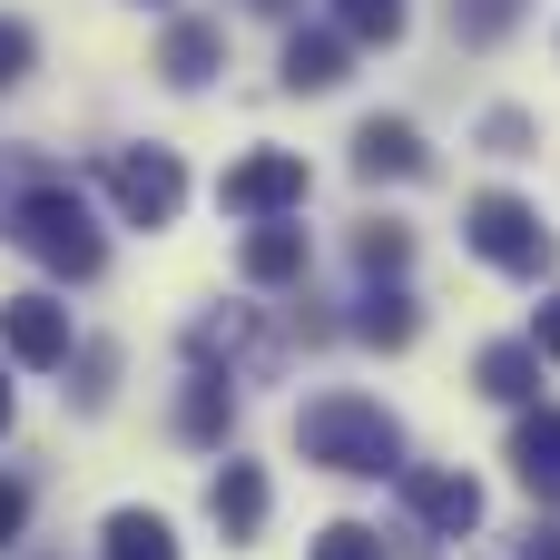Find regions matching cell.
<instances>
[{
	"label": "cell",
	"instance_id": "6da1fadb",
	"mask_svg": "<svg viewBox=\"0 0 560 560\" xmlns=\"http://www.w3.org/2000/svg\"><path fill=\"white\" fill-rule=\"evenodd\" d=\"M295 453L305 463H325V472H354V482H404V433H394V413L384 404H364V394H315L305 413H295Z\"/></svg>",
	"mask_w": 560,
	"mask_h": 560
},
{
	"label": "cell",
	"instance_id": "7a4b0ae2",
	"mask_svg": "<svg viewBox=\"0 0 560 560\" xmlns=\"http://www.w3.org/2000/svg\"><path fill=\"white\" fill-rule=\"evenodd\" d=\"M0 236H10L20 256H39L49 276H98V266H108V246H98L79 187H59V177H30V187L0 207Z\"/></svg>",
	"mask_w": 560,
	"mask_h": 560
},
{
	"label": "cell",
	"instance_id": "3957f363",
	"mask_svg": "<svg viewBox=\"0 0 560 560\" xmlns=\"http://www.w3.org/2000/svg\"><path fill=\"white\" fill-rule=\"evenodd\" d=\"M463 236H472V256L482 266H502V276H541L560 246H551V226H541V207H522V197H472L463 207Z\"/></svg>",
	"mask_w": 560,
	"mask_h": 560
},
{
	"label": "cell",
	"instance_id": "277c9868",
	"mask_svg": "<svg viewBox=\"0 0 560 560\" xmlns=\"http://www.w3.org/2000/svg\"><path fill=\"white\" fill-rule=\"evenodd\" d=\"M98 177H108V197H118L128 226H167V217L187 207V167H177V148H118Z\"/></svg>",
	"mask_w": 560,
	"mask_h": 560
},
{
	"label": "cell",
	"instance_id": "5b68a950",
	"mask_svg": "<svg viewBox=\"0 0 560 560\" xmlns=\"http://www.w3.org/2000/svg\"><path fill=\"white\" fill-rule=\"evenodd\" d=\"M305 187H315V177H305L295 148H256V158H236V167L217 177V207L266 226V217H285V207H305Z\"/></svg>",
	"mask_w": 560,
	"mask_h": 560
},
{
	"label": "cell",
	"instance_id": "8992f818",
	"mask_svg": "<svg viewBox=\"0 0 560 560\" xmlns=\"http://www.w3.org/2000/svg\"><path fill=\"white\" fill-rule=\"evenodd\" d=\"M0 345H10V364L59 374V364H69V305H59V295H10V305H0Z\"/></svg>",
	"mask_w": 560,
	"mask_h": 560
},
{
	"label": "cell",
	"instance_id": "52a82bcc",
	"mask_svg": "<svg viewBox=\"0 0 560 560\" xmlns=\"http://www.w3.org/2000/svg\"><path fill=\"white\" fill-rule=\"evenodd\" d=\"M187 354H197V374H266V325L246 315V305H226V315H197L187 325Z\"/></svg>",
	"mask_w": 560,
	"mask_h": 560
},
{
	"label": "cell",
	"instance_id": "ba28073f",
	"mask_svg": "<svg viewBox=\"0 0 560 560\" xmlns=\"http://www.w3.org/2000/svg\"><path fill=\"white\" fill-rule=\"evenodd\" d=\"M404 502H413V522L443 532V541H463V532L482 522V482H472V472H413V463H404Z\"/></svg>",
	"mask_w": 560,
	"mask_h": 560
},
{
	"label": "cell",
	"instance_id": "9c48e42d",
	"mask_svg": "<svg viewBox=\"0 0 560 560\" xmlns=\"http://www.w3.org/2000/svg\"><path fill=\"white\" fill-rule=\"evenodd\" d=\"M433 148L413 138V118H364L354 128V177H423Z\"/></svg>",
	"mask_w": 560,
	"mask_h": 560
},
{
	"label": "cell",
	"instance_id": "30bf717a",
	"mask_svg": "<svg viewBox=\"0 0 560 560\" xmlns=\"http://www.w3.org/2000/svg\"><path fill=\"white\" fill-rule=\"evenodd\" d=\"M305 226L295 217H266V226H246V246H236V266H246V285H295L305 276Z\"/></svg>",
	"mask_w": 560,
	"mask_h": 560
},
{
	"label": "cell",
	"instance_id": "8fae6325",
	"mask_svg": "<svg viewBox=\"0 0 560 560\" xmlns=\"http://www.w3.org/2000/svg\"><path fill=\"white\" fill-rule=\"evenodd\" d=\"M512 472H522L532 502H560V404H541V413L512 423Z\"/></svg>",
	"mask_w": 560,
	"mask_h": 560
},
{
	"label": "cell",
	"instance_id": "7c38bea8",
	"mask_svg": "<svg viewBox=\"0 0 560 560\" xmlns=\"http://www.w3.org/2000/svg\"><path fill=\"white\" fill-rule=\"evenodd\" d=\"M217 59H226V30H217V20H177V30L158 39V79H167V89H207Z\"/></svg>",
	"mask_w": 560,
	"mask_h": 560
},
{
	"label": "cell",
	"instance_id": "4fadbf2b",
	"mask_svg": "<svg viewBox=\"0 0 560 560\" xmlns=\"http://www.w3.org/2000/svg\"><path fill=\"white\" fill-rule=\"evenodd\" d=\"M207 522H217L226 541H256V532H266V472H256V463H226V472L207 482Z\"/></svg>",
	"mask_w": 560,
	"mask_h": 560
},
{
	"label": "cell",
	"instance_id": "5bb4252c",
	"mask_svg": "<svg viewBox=\"0 0 560 560\" xmlns=\"http://www.w3.org/2000/svg\"><path fill=\"white\" fill-rule=\"evenodd\" d=\"M472 384H482L492 404H532V394H541V345H532V335H522V345H482Z\"/></svg>",
	"mask_w": 560,
	"mask_h": 560
},
{
	"label": "cell",
	"instance_id": "9a60e30c",
	"mask_svg": "<svg viewBox=\"0 0 560 560\" xmlns=\"http://www.w3.org/2000/svg\"><path fill=\"white\" fill-rule=\"evenodd\" d=\"M335 79H345V30H295V39H285V89L315 98V89H335Z\"/></svg>",
	"mask_w": 560,
	"mask_h": 560
},
{
	"label": "cell",
	"instance_id": "2e32d148",
	"mask_svg": "<svg viewBox=\"0 0 560 560\" xmlns=\"http://www.w3.org/2000/svg\"><path fill=\"white\" fill-rule=\"evenodd\" d=\"M226 423H236L226 374H187V394H177V433H187V443H226Z\"/></svg>",
	"mask_w": 560,
	"mask_h": 560
},
{
	"label": "cell",
	"instance_id": "e0dca14e",
	"mask_svg": "<svg viewBox=\"0 0 560 560\" xmlns=\"http://www.w3.org/2000/svg\"><path fill=\"white\" fill-rule=\"evenodd\" d=\"M354 335H364V345H384V354H404V345L423 335V315H413V295H394V285H374V295L354 305Z\"/></svg>",
	"mask_w": 560,
	"mask_h": 560
},
{
	"label": "cell",
	"instance_id": "ac0fdd59",
	"mask_svg": "<svg viewBox=\"0 0 560 560\" xmlns=\"http://www.w3.org/2000/svg\"><path fill=\"white\" fill-rule=\"evenodd\" d=\"M108 560H177V532L158 522V512H108Z\"/></svg>",
	"mask_w": 560,
	"mask_h": 560
},
{
	"label": "cell",
	"instance_id": "d6986e66",
	"mask_svg": "<svg viewBox=\"0 0 560 560\" xmlns=\"http://www.w3.org/2000/svg\"><path fill=\"white\" fill-rule=\"evenodd\" d=\"M354 266H364V276H404V266H413V236L384 217V226H364V236H354Z\"/></svg>",
	"mask_w": 560,
	"mask_h": 560
},
{
	"label": "cell",
	"instance_id": "ffe728a7",
	"mask_svg": "<svg viewBox=\"0 0 560 560\" xmlns=\"http://www.w3.org/2000/svg\"><path fill=\"white\" fill-rule=\"evenodd\" d=\"M315 560H384V532H364V522H325V532H315Z\"/></svg>",
	"mask_w": 560,
	"mask_h": 560
},
{
	"label": "cell",
	"instance_id": "44dd1931",
	"mask_svg": "<svg viewBox=\"0 0 560 560\" xmlns=\"http://www.w3.org/2000/svg\"><path fill=\"white\" fill-rule=\"evenodd\" d=\"M108 374H118V345H89L79 354V413H108Z\"/></svg>",
	"mask_w": 560,
	"mask_h": 560
},
{
	"label": "cell",
	"instance_id": "7402d4cb",
	"mask_svg": "<svg viewBox=\"0 0 560 560\" xmlns=\"http://www.w3.org/2000/svg\"><path fill=\"white\" fill-rule=\"evenodd\" d=\"M30 59H39V39H30L20 20H0V89H10V79H30Z\"/></svg>",
	"mask_w": 560,
	"mask_h": 560
},
{
	"label": "cell",
	"instance_id": "603a6c76",
	"mask_svg": "<svg viewBox=\"0 0 560 560\" xmlns=\"http://www.w3.org/2000/svg\"><path fill=\"white\" fill-rule=\"evenodd\" d=\"M482 138H492L502 158H522V148H532V118H522V108H492V118H482Z\"/></svg>",
	"mask_w": 560,
	"mask_h": 560
},
{
	"label": "cell",
	"instance_id": "cb8c5ba5",
	"mask_svg": "<svg viewBox=\"0 0 560 560\" xmlns=\"http://www.w3.org/2000/svg\"><path fill=\"white\" fill-rule=\"evenodd\" d=\"M453 20H463V30H472V39H492V30H502V20H512V0H453Z\"/></svg>",
	"mask_w": 560,
	"mask_h": 560
},
{
	"label": "cell",
	"instance_id": "d4e9b609",
	"mask_svg": "<svg viewBox=\"0 0 560 560\" xmlns=\"http://www.w3.org/2000/svg\"><path fill=\"white\" fill-rule=\"evenodd\" d=\"M20 522H30V482L0 472V541H20Z\"/></svg>",
	"mask_w": 560,
	"mask_h": 560
},
{
	"label": "cell",
	"instance_id": "484cf974",
	"mask_svg": "<svg viewBox=\"0 0 560 560\" xmlns=\"http://www.w3.org/2000/svg\"><path fill=\"white\" fill-rule=\"evenodd\" d=\"M532 345H541V364H560V295L532 315Z\"/></svg>",
	"mask_w": 560,
	"mask_h": 560
},
{
	"label": "cell",
	"instance_id": "4316f807",
	"mask_svg": "<svg viewBox=\"0 0 560 560\" xmlns=\"http://www.w3.org/2000/svg\"><path fill=\"white\" fill-rule=\"evenodd\" d=\"M522 560H560V522H532L522 532Z\"/></svg>",
	"mask_w": 560,
	"mask_h": 560
},
{
	"label": "cell",
	"instance_id": "83f0119b",
	"mask_svg": "<svg viewBox=\"0 0 560 560\" xmlns=\"http://www.w3.org/2000/svg\"><path fill=\"white\" fill-rule=\"evenodd\" d=\"M246 10H266V20H285V10H295V0H246Z\"/></svg>",
	"mask_w": 560,
	"mask_h": 560
},
{
	"label": "cell",
	"instance_id": "f1b7e54d",
	"mask_svg": "<svg viewBox=\"0 0 560 560\" xmlns=\"http://www.w3.org/2000/svg\"><path fill=\"white\" fill-rule=\"evenodd\" d=\"M0 433H10V374H0Z\"/></svg>",
	"mask_w": 560,
	"mask_h": 560
}]
</instances>
